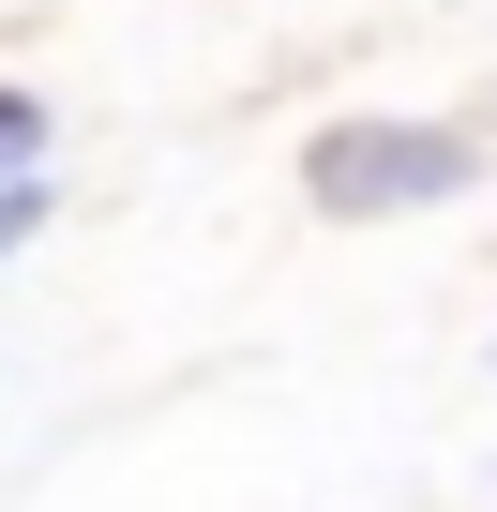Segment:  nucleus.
<instances>
[{"instance_id": "f257e3e1", "label": "nucleus", "mask_w": 497, "mask_h": 512, "mask_svg": "<svg viewBox=\"0 0 497 512\" xmlns=\"http://www.w3.org/2000/svg\"><path fill=\"white\" fill-rule=\"evenodd\" d=\"M467 181H482V136H467V121H407V106H362V121H317V136H302V211H332V226L452 211Z\"/></svg>"}, {"instance_id": "f03ea898", "label": "nucleus", "mask_w": 497, "mask_h": 512, "mask_svg": "<svg viewBox=\"0 0 497 512\" xmlns=\"http://www.w3.org/2000/svg\"><path fill=\"white\" fill-rule=\"evenodd\" d=\"M46 136H61V106L0 76V181H46Z\"/></svg>"}, {"instance_id": "7ed1b4c3", "label": "nucleus", "mask_w": 497, "mask_h": 512, "mask_svg": "<svg viewBox=\"0 0 497 512\" xmlns=\"http://www.w3.org/2000/svg\"><path fill=\"white\" fill-rule=\"evenodd\" d=\"M46 211H61V196H46V181H0V256H16V241H31V226H46Z\"/></svg>"}]
</instances>
